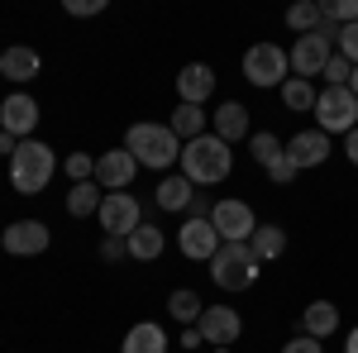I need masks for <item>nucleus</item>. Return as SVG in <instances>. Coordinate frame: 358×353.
<instances>
[{"mask_svg": "<svg viewBox=\"0 0 358 353\" xmlns=\"http://www.w3.org/2000/svg\"><path fill=\"white\" fill-rule=\"evenodd\" d=\"M196 329L206 334L210 349H229V344H239V334H244V315H239L234 305H206V315H201Z\"/></svg>", "mask_w": 358, "mask_h": 353, "instance_id": "13", "label": "nucleus"}, {"mask_svg": "<svg viewBox=\"0 0 358 353\" xmlns=\"http://www.w3.org/2000/svg\"><path fill=\"white\" fill-rule=\"evenodd\" d=\"M334 53L349 57V62L358 67V24H344V29H339V43H334Z\"/></svg>", "mask_w": 358, "mask_h": 353, "instance_id": "33", "label": "nucleus"}, {"mask_svg": "<svg viewBox=\"0 0 358 353\" xmlns=\"http://www.w3.org/2000/svg\"><path fill=\"white\" fill-rule=\"evenodd\" d=\"M124 148L134 153L138 167H153V172H163L172 163H182V138L172 134L167 124H153V120H138V124H129V134H124Z\"/></svg>", "mask_w": 358, "mask_h": 353, "instance_id": "2", "label": "nucleus"}, {"mask_svg": "<svg viewBox=\"0 0 358 353\" xmlns=\"http://www.w3.org/2000/svg\"><path fill=\"white\" fill-rule=\"evenodd\" d=\"M263 277V263L253 258L248 244H220V253L210 258V282L220 291H248Z\"/></svg>", "mask_w": 358, "mask_h": 353, "instance_id": "4", "label": "nucleus"}, {"mask_svg": "<svg viewBox=\"0 0 358 353\" xmlns=\"http://www.w3.org/2000/svg\"><path fill=\"white\" fill-rule=\"evenodd\" d=\"M334 329H339V305L334 301H310L301 310V334H310V339H330Z\"/></svg>", "mask_w": 358, "mask_h": 353, "instance_id": "19", "label": "nucleus"}, {"mask_svg": "<svg viewBox=\"0 0 358 353\" xmlns=\"http://www.w3.org/2000/svg\"><path fill=\"white\" fill-rule=\"evenodd\" d=\"M101 201H106V191L96 187V182H77V187L67 191V215L72 219H86L101 210Z\"/></svg>", "mask_w": 358, "mask_h": 353, "instance_id": "26", "label": "nucleus"}, {"mask_svg": "<svg viewBox=\"0 0 358 353\" xmlns=\"http://www.w3.org/2000/svg\"><path fill=\"white\" fill-rule=\"evenodd\" d=\"M210 210H215V201H206L201 191L192 196V206H187V219H210Z\"/></svg>", "mask_w": 358, "mask_h": 353, "instance_id": "37", "label": "nucleus"}, {"mask_svg": "<svg viewBox=\"0 0 358 353\" xmlns=\"http://www.w3.org/2000/svg\"><path fill=\"white\" fill-rule=\"evenodd\" d=\"M38 67H43L38 53L24 48V43H15V48H5V53H0V77H5V82H15V86L34 82V77H38Z\"/></svg>", "mask_w": 358, "mask_h": 353, "instance_id": "18", "label": "nucleus"}, {"mask_svg": "<svg viewBox=\"0 0 358 353\" xmlns=\"http://www.w3.org/2000/svg\"><path fill=\"white\" fill-rule=\"evenodd\" d=\"M215 96V67L210 62H187L177 72V101L182 106H206Z\"/></svg>", "mask_w": 358, "mask_h": 353, "instance_id": "15", "label": "nucleus"}, {"mask_svg": "<svg viewBox=\"0 0 358 353\" xmlns=\"http://www.w3.org/2000/svg\"><path fill=\"white\" fill-rule=\"evenodd\" d=\"M210 224L220 229L224 244H248V239H253V229H258V215H253V206H248V201L224 196V201H215V210H210Z\"/></svg>", "mask_w": 358, "mask_h": 353, "instance_id": "8", "label": "nucleus"}, {"mask_svg": "<svg viewBox=\"0 0 358 353\" xmlns=\"http://www.w3.org/2000/svg\"><path fill=\"white\" fill-rule=\"evenodd\" d=\"M48 244H53V229L43 219H15L0 234V248L10 258H38V253H48Z\"/></svg>", "mask_w": 358, "mask_h": 353, "instance_id": "10", "label": "nucleus"}, {"mask_svg": "<svg viewBox=\"0 0 358 353\" xmlns=\"http://www.w3.org/2000/svg\"><path fill=\"white\" fill-rule=\"evenodd\" d=\"M67 15L91 20V15H106V0H67Z\"/></svg>", "mask_w": 358, "mask_h": 353, "instance_id": "35", "label": "nucleus"}, {"mask_svg": "<svg viewBox=\"0 0 358 353\" xmlns=\"http://www.w3.org/2000/svg\"><path fill=\"white\" fill-rule=\"evenodd\" d=\"M210 134L224 138L229 148H234V143H248V110L239 106V101H224V106L210 115Z\"/></svg>", "mask_w": 358, "mask_h": 353, "instance_id": "17", "label": "nucleus"}, {"mask_svg": "<svg viewBox=\"0 0 358 353\" xmlns=\"http://www.w3.org/2000/svg\"><path fill=\"white\" fill-rule=\"evenodd\" d=\"M287 57H292V72L301 77V82H315L325 67H330V57H334V43L315 29V34H301L292 48H287Z\"/></svg>", "mask_w": 358, "mask_h": 353, "instance_id": "9", "label": "nucleus"}, {"mask_svg": "<svg viewBox=\"0 0 358 353\" xmlns=\"http://www.w3.org/2000/svg\"><path fill=\"white\" fill-rule=\"evenodd\" d=\"M53 172H57L53 148L38 143V138H24L15 148V158H10V187L20 191V196H38V191H48Z\"/></svg>", "mask_w": 358, "mask_h": 353, "instance_id": "3", "label": "nucleus"}, {"mask_svg": "<svg viewBox=\"0 0 358 353\" xmlns=\"http://www.w3.org/2000/svg\"><path fill=\"white\" fill-rule=\"evenodd\" d=\"M248 248H253L258 263H277V258L287 253V229H282V224H258L253 239H248Z\"/></svg>", "mask_w": 358, "mask_h": 353, "instance_id": "23", "label": "nucleus"}, {"mask_svg": "<svg viewBox=\"0 0 358 353\" xmlns=\"http://www.w3.org/2000/svg\"><path fill=\"white\" fill-rule=\"evenodd\" d=\"M320 77H325V86H349V77H354V62L334 53V57H330V67H325Z\"/></svg>", "mask_w": 358, "mask_h": 353, "instance_id": "32", "label": "nucleus"}, {"mask_svg": "<svg viewBox=\"0 0 358 353\" xmlns=\"http://www.w3.org/2000/svg\"><path fill=\"white\" fill-rule=\"evenodd\" d=\"M163 248H167V234L158 229V224H148V219L129 234V258H134V263H153V258H163Z\"/></svg>", "mask_w": 358, "mask_h": 353, "instance_id": "22", "label": "nucleus"}, {"mask_svg": "<svg viewBox=\"0 0 358 353\" xmlns=\"http://www.w3.org/2000/svg\"><path fill=\"white\" fill-rule=\"evenodd\" d=\"M210 353H229V349H210Z\"/></svg>", "mask_w": 358, "mask_h": 353, "instance_id": "43", "label": "nucleus"}, {"mask_svg": "<svg viewBox=\"0 0 358 353\" xmlns=\"http://www.w3.org/2000/svg\"><path fill=\"white\" fill-rule=\"evenodd\" d=\"M201 344H206V334H201L196 325H187V329H182V349H187V353H201Z\"/></svg>", "mask_w": 358, "mask_h": 353, "instance_id": "38", "label": "nucleus"}, {"mask_svg": "<svg viewBox=\"0 0 358 353\" xmlns=\"http://www.w3.org/2000/svg\"><path fill=\"white\" fill-rule=\"evenodd\" d=\"M244 77L248 86H258V91H282V82H292V57H287V48L282 43H253L244 53Z\"/></svg>", "mask_w": 358, "mask_h": 353, "instance_id": "5", "label": "nucleus"}, {"mask_svg": "<svg viewBox=\"0 0 358 353\" xmlns=\"http://www.w3.org/2000/svg\"><path fill=\"white\" fill-rule=\"evenodd\" d=\"M120 353H167V329L158 320H138V325H129Z\"/></svg>", "mask_w": 358, "mask_h": 353, "instance_id": "20", "label": "nucleus"}, {"mask_svg": "<svg viewBox=\"0 0 358 353\" xmlns=\"http://www.w3.org/2000/svg\"><path fill=\"white\" fill-rule=\"evenodd\" d=\"M282 148H287V143H282V138L273 134V129H258V134H248V158H253V163H273V158H282Z\"/></svg>", "mask_w": 358, "mask_h": 353, "instance_id": "29", "label": "nucleus"}, {"mask_svg": "<svg viewBox=\"0 0 358 353\" xmlns=\"http://www.w3.org/2000/svg\"><path fill=\"white\" fill-rule=\"evenodd\" d=\"M229 172H234V153H229L224 138L201 134L192 143H182V177L192 187H220Z\"/></svg>", "mask_w": 358, "mask_h": 353, "instance_id": "1", "label": "nucleus"}, {"mask_svg": "<svg viewBox=\"0 0 358 353\" xmlns=\"http://www.w3.org/2000/svg\"><path fill=\"white\" fill-rule=\"evenodd\" d=\"M192 196H196V187L182 177V172H167L163 182L153 187V206H163V210H187Z\"/></svg>", "mask_w": 358, "mask_h": 353, "instance_id": "21", "label": "nucleus"}, {"mask_svg": "<svg viewBox=\"0 0 358 353\" xmlns=\"http://www.w3.org/2000/svg\"><path fill=\"white\" fill-rule=\"evenodd\" d=\"M287 158L301 167H325V158H330V134H320V129H301V134L287 138Z\"/></svg>", "mask_w": 358, "mask_h": 353, "instance_id": "16", "label": "nucleus"}, {"mask_svg": "<svg viewBox=\"0 0 358 353\" xmlns=\"http://www.w3.org/2000/svg\"><path fill=\"white\" fill-rule=\"evenodd\" d=\"M315 129L320 134H354L358 129V96L349 86H325L315 96Z\"/></svg>", "mask_w": 358, "mask_h": 353, "instance_id": "6", "label": "nucleus"}, {"mask_svg": "<svg viewBox=\"0 0 358 353\" xmlns=\"http://www.w3.org/2000/svg\"><path fill=\"white\" fill-rule=\"evenodd\" d=\"M320 20H325V15H320V0H296V5L287 10V29H296V38H301V34H315Z\"/></svg>", "mask_w": 358, "mask_h": 353, "instance_id": "27", "label": "nucleus"}, {"mask_svg": "<svg viewBox=\"0 0 358 353\" xmlns=\"http://www.w3.org/2000/svg\"><path fill=\"white\" fill-rule=\"evenodd\" d=\"M349 91H354V96H358V67H354V77H349Z\"/></svg>", "mask_w": 358, "mask_h": 353, "instance_id": "42", "label": "nucleus"}, {"mask_svg": "<svg viewBox=\"0 0 358 353\" xmlns=\"http://www.w3.org/2000/svg\"><path fill=\"white\" fill-rule=\"evenodd\" d=\"M315 82H301V77H292V82H282V106L287 110H315Z\"/></svg>", "mask_w": 358, "mask_h": 353, "instance_id": "28", "label": "nucleus"}, {"mask_svg": "<svg viewBox=\"0 0 358 353\" xmlns=\"http://www.w3.org/2000/svg\"><path fill=\"white\" fill-rule=\"evenodd\" d=\"M344 158L358 167V129H354V134H344Z\"/></svg>", "mask_w": 358, "mask_h": 353, "instance_id": "39", "label": "nucleus"}, {"mask_svg": "<svg viewBox=\"0 0 358 353\" xmlns=\"http://www.w3.org/2000/svg\"><path fill=\"white\" fill-rule=\"evenodd\" d=\"M134 177H138V163H134V153H129L124 143L96 153V187L101 191H129Z\"/></svg>", "mask_w": 358, "mask_h": 353, "instance_id": "11", "label": "nucleus"}, {"mask_svg": "<svg viewBox=\"0 0 358 353\" xmlns=\"http://www.w3.org/2000/svg\"><path fill=\"white\" fill-rule=\"evenodd\" d=\"M0 129L15 134L20 143L34 138V129H38V101H34L29 91H10V96L0 101Z\"/></svg>", "mask_w": 358, "mask_h": 353, "instance_id": "12", "label": "nucleus"}, {"mask_svg": "<svg viewBox=\"0 0 358 353\" xmlns=\"http://www.w3.org/2000/svg\"><path fill=\"white\" fill-rule=\"evenodd\" d=\"M62 172L72 177V187H77V182H96V158H91V153H67V158H62Z\"/></svg>", "mask_w": 358, "mask_h": 353, "instance_id": "30", "label": "nucleus"}, {"mask_svg": "<svg viewBox=\"0 0 358 353\" xmlns=\"http://www.w3.org/2000/svg\"><path fill=\"white\" fill-rule=\"evenodd\" d=\"M263 172H268V177H273L277 187H292V182H296V177H301V167L292 163V158H287V148H282V158H273V163L263 167Z\"/></svg>", "mask_w": 358, "mask_h": 353, "instance_id": "31", "label": "nucleus"}, {"mask_svg": "<svg viewBox=\"0 0 358 353\" xmlns=\"http://www.w3.org/2000/svg\"><path fill=\"white\" fill-rule=\"evenodd\" d=\"M220 229L210 224V219H187L182 229H177V248L192 258V263H210L215 253H220Z\"/></svg>", "mask_w": 358, "mask_h": 353, "instance_id": "14", "label": "nucleus"}, {"mask_svg": "<svg viewBox=\"0 0 358 353\" xmlns=\"http://www.w3.org/2000/svg\"><path fill=\"white\" fill-rule=\"evenodd\" d=\"M282 353H325V344H320V339H310V334H296V339H287V344H282Z\"/></svg>", "mask_w": 358, "mask_h": 353, "instance_id": "36", "label": "nucleus"}, {"mask_svg": "<svg viewBox=\"0 0 358 353\" xmlns=\"http://www.w3.org/2000/svg\"><path fill=\"white\" fill-rule=\"evenodd\" d=\"M96 219H101V229H106L110 239H129L138 224H143V206H138L134 191H106Z\"/></svg>", "mask_w": 358, "mask_h": 353, "instance_id": "7", "label": "nucleus"}, {"mask_svg": "<svg viewBox=\"0 0 358 353\" xmlns=\"http://www.w3.org/2000/svg\"><path fill=\"white\" fill-rule=\"evenodd\" d=\"M167 129L182 138V143H192V138L210 134V129H206V106H182V101H177L172 120H167Z\"/></svg>", "mask_w": 358, "mask_h": 353, "instance_id": "24", "label": "nucleus"}, {"mask_svg": "<svg viewBox=\"0 0 358 353\" xmlns=\"http://www.w3.org/2000/svg\"><path fill=\"white\" fill-rule=\"evenodd\" d=\"M167 315H172L177 325H201V315H206V301L196 296L192 287H177V291L167 296Z\"/></svg>", "mask_w": 358, "mask_h": 353, "instance_id": "25", "label": "nucleus"}, {"mask_svg": "<svg viewBox=\"0 0 358 353\" xmlns=\"http://www.w3.org/2000/svg\"><path fill=\"white\" fill-rule=\"evenodd\" d=\"M15 148H20V138H15V134H5V129H0V153H5V158H15Z\"/></svg>", "mask_w": 358, "mask_h": 353, "instance_id": "40", "label": "nucleus"}, {"mask_svg": "<svg viewBox=\"0 0 358 353\" xmlns=\"http://www.w3.org/2000/svg\"><path fill=\"white\" fill-rule=\"evenodd\" d=\"M344 353H358V325L349 329V339H344Z\"/></svg>", "mask_w": 358, "mask_h": 353, "instance_id": "41", "label": "nucleus"}, {"mask_svg": "<svg viewBox=\"0 0 358 353\" xmlns=\"http://www.w3.org/2000/svg\"><path fill=\"white\" fill-rule=\"evenodd\" d=\"M129 258V239H101V263H124Z\"/></svg>", "mask_w": 358, "mask_h": 353, "instance_id": "34", "label": "nucleus"}]
</instances>
